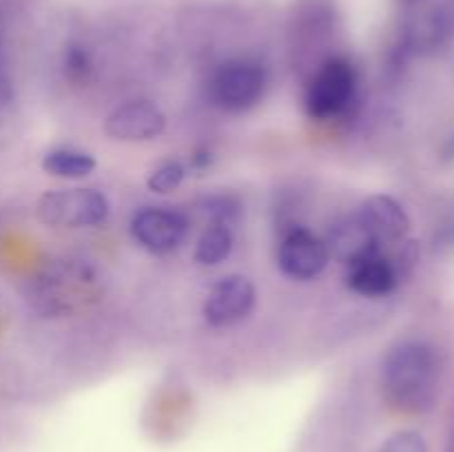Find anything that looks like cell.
<instances>
[{"instance_id":"1","label":"cell","mask_w":454,"mask_h":452,"mask_svg":"<svg viewBox=\"0 0 454 452\" xmlns=\"http://www.w3.org/2000/svg\"><path fill=\"white\" fill-rule=\"evenodd\" d=\"M442 353L426 339H402L381 363V390L390 406L403 415L433 410L442 393Z\"/></svg>"},{"instance_id":"2","label":"cell","mask_w":454,"mask_h":452,"mask_svg":"<svg viewBox=\"0 0 454 452\" xmlns=\"http://www.w3.org/2000/svg\"><path fill=\"white\" fill-rule=\"evenodd\" d=\"M357 66L348 58H326L306 84V115L315 122H326L344 115L357 97Z\"/></svg>"},{"instance_id":"3","label":"cell","mask_w":454,"mask_h":452,"mask_svg":"<svg viewBox=\"0 0 454 452\" xmlns=\"http://www.w3.org/2000/svg\"><path fill=\"white\" fill-rule=\"evenodd\" d=\"M269 74L255 60H226L208 75L207 97L224 113H247L266 96Z\"/></svg>"},{"instance_id":"4","label":"cell","mask_w":454,"mask_h":452,"mask_svg":"<svg viewBox=\"0 0 454 452\" xmlns=\"http://www.w3.org/2000/svg\"><path fill=\"white\" fill-rule=\"evenodd\" d=\"M40 222L56 229H87L106 220L109 199L96 189L47 191L35 207Z\"/></svg>"},{"instance_id":"5","label":"cell","mask_w":454,"mask_h":452,"mask_svg":"<svg viewBox=\"0 0 454 452\" xmlns=\"http://www.w3.org/2000/svg\"><path fill=\"white\" fill-rule=\"evenodd\" d=\"M257 291L244 275H226L213 284L204 301V319L213 328H226L247 319L255 308Z\"/></svg>"},{"instance_id":"6","label":"cell","mask_w":454,"mask_h":452,"mask_svg":"<svg viewBox=\"0 0 454 452\" xmlns=\"http://www.w3.org/2000/svg\"><path fill=\"white\" fill-rule=\"evenodd\" d=\"M186 233H189V222L173 208L146 207L131 220L133 239L155 255L176 251L184 242Z\"/></svg>"},{"instance_id":"7","label":"cell","mask_w":454,"mask_h":452,"mask_svg":"<svg viewBox=\"0 0 454 452\" xmlns=\"http://www.w3.org/2000/svg\"><path fill=\"white\" fill-rule=\"evenodd\" d=\"M328 261H331V255H328L326 244L309 229L297 226L282 238L278 264L286 277L301 279V282L315 279L326 270Z\"/></svg>"},{"instance_id":"8","label":"cell","mask_w":454,"mask_h":452,"mask_svg":"<svg viewBox=\"0 0 454 452\" xmlns=\"http://www.w3.org/2000/svg\"><path fill=\"white\" fill-rule=\"evenodd\" d=\"M167 129V115L149 100H131L111 111L105 120V133L118 142H149Z\"/></svg>"},{"instance_id":"9","label":"cell","mask_w":454,"mask_h":452,"mask_svg":"<svg viewBox=\"0 0 454 452\" xmlns=\"http://www.w3.org/2000/svg\"><path fill=\"white\" fill-rule=\"evenodd\" d=\"M357 217L384 251L388 246H399L406 242L411 233V217L393 195L377 193L366 198L359 207Z\"/></svg>"},{"instance_id":"10","label":"cell","mask_w":454,"mask_h":452,"mask_svg":"<svg viewBox=\"0 0 454 452\" xmlns=\"http://www.w3.org/2000/svg\"><path fill=\"white\" fill-rule=\"evenodd\" d=\"M324 244L328 248V255L340 261V264H344L346 269L375 255V253L384 251L371 235V230L359 220L357 213L337 220L328 230Z\"/></svg>"},{"instance_id":"11","label":"cell","mask_w":454,"mask_h":452,"mask_svg":"<svg viewBox=\"0 0 454 452\" xmlns=\"http://www.w3.org/2000/svg\"><path fill=\"white\" fill-rule=\"evenodd\" d=\"M402 270L395 264L393 255L388 251H380L357 264L348 266L346 273V286L362 297H386L399 286Z\"/></svg>"},{"instance_id":"12","label":"cell","mask_w":454,"mask_h":452,"mask_svg":"<svg viewBox=\"0 0 454 452\" xmlns=\"http://www.w3.org/2000/svg\"><path fill=\"white\" fill-rule=\"evenodd\" d=\"M43 168L49 175L62 177V180H82L96 171V158L87 151L60 146L44 153Z\"/></svg>"},{"instance_id":"13","label":"cell","mask_w":454,"mask_h":452,"mask_svg":"<svg viewBox=\"0 0 454 452\" xmlns=\"http://www.w3.org/2000/svg\"><path fill=\"white\" fill-rule=\"evenodd\" d=\"M233 230L231 226L224 224H211L202 235H200L198 244H195V261L200 266H220L222 261L229 260L231 251H233Z\"/></svg>"},{"instance_id":"14","label":"cell","mask_w":454,"mask_h":452,"mask_svg":"<svg viewBox=\"0 0 454 452\" xmlns=\"http://www.w3.org/2000/svg\"><path fill=\"white\" fill-rule=\"evenodd\" d=\"M186 177V167L177 160H167V162H160L153 171L146 177V186L149 191L158 195L173 193L176 189H180V184Z\"/></svg>"},{"instance_id":"15","label":"cell","mask_w":454,"mask_h":452,"mask_svg":"<svg viewBox=\"0 0 454 452\" xmlns=\"http://www.w3.org/2000/svg\"><path fill=\"white\" fill-rule=\"evenodd\" d=\"M380 452H428V443L417 430H399L386 439Z\"/></svg>"},{"instance_id":"16","label":"cell","mask_w":454,"mask_h":452,"mask_svg":"<svg viewBox=\"0 0 454 452\" xmlns=\"http://www.w3.org/2000/svg\"><path fill=\"white\" fill-rule=\"evenodd\" d=\"M91 71V58L82 44H69L65 51V74L71 80H84Z\"/></svg>"},{"instance_id":"17","label":"cell","mask_w":454,"mask_h":452,"mask_svg":"<svg viewBox=\"0 0 454 452\" xmlns=\"http://www.w3.org/2000/svg\"><path fill=\"white\" fill-rule=\"evenodd\" d=\"M448 452H454V433H452V437H450V443H448Z\"/></svg>"},{"instance_id":"18","label":"cell","mask_w":454,"mask_h":452,"mask_svg":"<svg viewBox=\"0 0 454 452\" xmlns=\"http://www.w3.org/2000/svg\"><path fill=\"white\" fill-rule=\"evenodd\" d=\"M403 4H408V7H411V4H417V3H421V0H402Z\"/></svg>"},{"instance_id":"19","label":"cell","mask_w":454,"mask_h":452,"mask_svg":"<svg viewBox=\"0 0 454 452\" xmlns=\"http://www.w3.org/2000/svg\"><path fill=\"white\" fill-rule=\"evenodd\" d=\"M4 87H7V82H4V78H3V75H0V91H3Z\"/></svg>"}]
</instances>
